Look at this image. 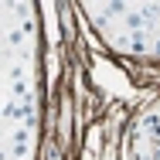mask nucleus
Segmentation results:
<instances>
[{"label":"nucleus","instance_id":"obj_1","mask_svg":"<svg viewBox=\"0 0 160 160\" xmlns=\"http://www.w3.org/2000/svg\"><path fill=\"white\" fill-rule=\"evenodd\" d=\"M7 119H24V123H34V109L31 106H7L3 109Z\"/></svg>","mask_w":160,"mask_h":160},{"label":"nucleus","instance_id":"obj_2","mask_svg":"<svg viewBox=\"0 0 160 160\" xmlns=\"http://www.w3.org/2000/svg\"><path fill=\"white\" fill-rule=\"evenodd\" d=\"M157 51H160V41H157Z\"/></svg>","mask_w":160,"mask_h":160}]
</instances>
